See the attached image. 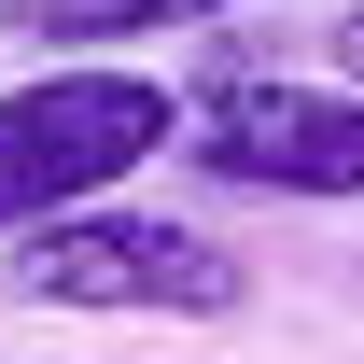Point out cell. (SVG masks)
I'll return each mask as SVG.
<instances>
[{"label": "cell", "mask_w": 364, "mask_h": 364, "mask_svg": "<svg viewBox=\"0 0 364 364\" xmlns=\"http://www.w3.org/2000/svg\"><path fill=\"white\" fill-rule=\"evenodd\" d=\"M336 70H350V85H364V14H336Z\"/></svg>", "instance_id": "cell-5"}, {"label": "cell", "mask_w": 364, "mask_h": 364, "mask_svg": "<svg viewBox=\"0 0 364 364\" xmlns=\"http://www.w3.org/2000/svg\"><path fill=\"white\" fill-rule=\"evenodd\" d=\"M0 294L56 309V322H225L252 294V267L210 225H182V210L98 196V210H56V225L0 238Z\"/></svg>", "instance_id": "cell-2"}, {"label": "cell", "mask_w": 364, "mask_h": 364, "mask_svg": "<svg viewBox=\"0 0 364 364\" xmlns=\"http://www.w3.org/2000/svg\"><path fill=\"white\" fill-rule=\"evenodd\" d=\"M168 140H196V112L154 70H127V56H56L28 85H0V238L127 196Z\"/></svg>", "instance_id": "cell-1"}, {"label": "cell", "mask_w": 364, "mask_h": 364, "mask_svg": "<svg viewBox=\"0 0 364 364\" xmlns=\"http://www.w3.org/2000/svg\"><path fill=\"white\" fill-rule=\"evenodd\" d=\"M196 154L225 182H252V196H336L350 210L364 196V85L336 70V85H238L210 127H196Z\"/></svg>", "instance_id": "cell-3"}, {"label": "cell", "mask_w": 364, "mask_h": 364, "mask_svg": "<svg viewBox=\"0 0 364 364\" xmlns=\"http://www.w3.org/2000/svg\"><path fill=\"white\" fill-rule=\"evenodd\" d=\"M225 0H14V28L56 56H112V43H168V28H210Z\"/></svg>", "instance_id": "cell-4"}]
</instances>
